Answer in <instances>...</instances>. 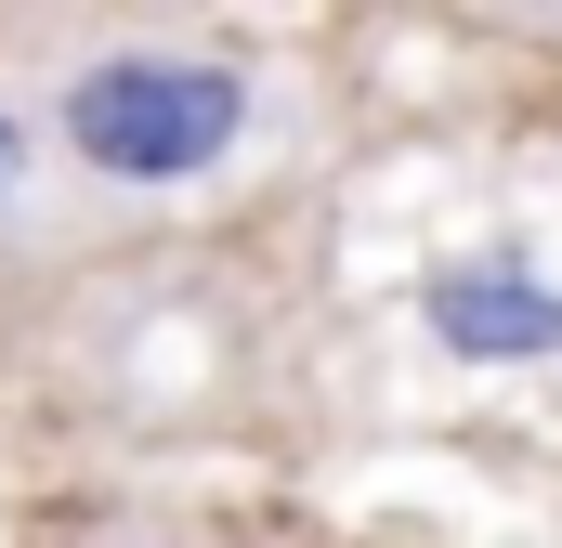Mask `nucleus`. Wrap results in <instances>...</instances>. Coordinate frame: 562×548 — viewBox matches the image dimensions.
Listing matches in <instances>:
<instances>
[{"label": "nucleus", "instance_id": "nucleus-1", "mask_svg": "<svg viewBox=\"0 0 562 548\" xmlns=\"http://www.w3.org/2000/svg\"><path fill=\"white\" fill-rule=\"evenodd\" d=\"M53 132L105 183H196L249 144V79L210 53H105L53 92Z\"/></svg>", "mask_w": 562, "mask_h": 548}, {"label": "nucleus", "instance_id": "nucleus-2", "mask_svg": "<svg viewBox=\"0 0 562 548\" xmlns=\"http://www.w3.org/2000/svg\"><path fill=\"white\" fill-rule=\"evenodd\" d=\"M419 327L458 366H537V353H562V274H537V262H445L419 287Z\"/></svg>", "mask_w": 562, "mask_h": 548}, {"label": "nucleus", "instance_id": "nucleus-3", "mask_svg": "<svg viewBox=\"0 0 562 548\" xmlns=\"http://www.w3.org/2000/svg\"><path fill=\"white\" fill-rule=\"evenodd\" d=\"M26 170H40V144H26V118H13V105H0V209H13V196H26Z\"/></svg>", "mask_w": 562, "mask_h": 548}]
</instances>
